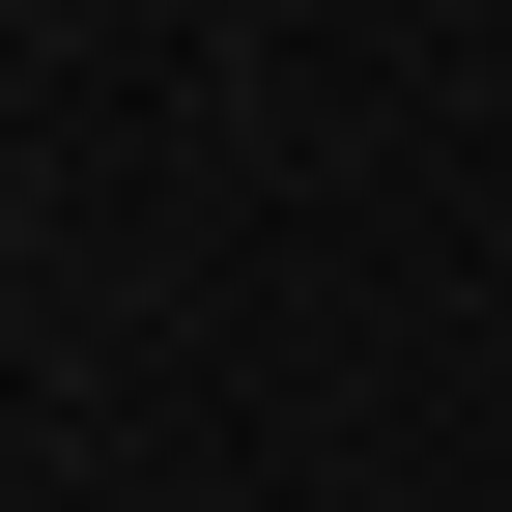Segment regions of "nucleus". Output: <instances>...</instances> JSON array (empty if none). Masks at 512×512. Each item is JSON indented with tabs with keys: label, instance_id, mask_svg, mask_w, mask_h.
Returning <instances> with one entry per match:
<instances>
[]
</instances>
